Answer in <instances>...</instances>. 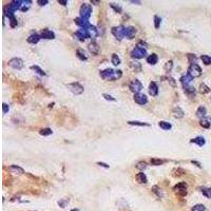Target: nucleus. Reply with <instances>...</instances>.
Here are the masks:
<instances>
[{"label":"nucleus","mask_w":211,"mask_h":211,"mask_svg":"<svg viewBox=\"0 0 211 211\" xmlns=\"http://www.w3.org/2000/svg\"><path fill=\"white\" fill-rule=\"evenodd\" d=\"M75 36H76L80 41H84L86 39L90 38V34H89V32L87 31V30H84V29L77 30V31L75 32Z\"/></svg>","instance_id":"obj_12"},{"label":"nucleus","mask_w":211,"mask_h":211,"mask_svg":"<svg viewBox=\"0 0 211 211\" xmlns=\"http://www.w3.org/2000/svg\"><path fill=\"white\" fill-rule=\"evenodd\" d=\"M210 99H211V97H210Z\"/></svg>","instance_id":"obj_54"},{"label":"nucleus","mask_w":211,"mask_h":211,"mask_svg":"<svg viewBox=\"0 0 211 211\" xmlns=\"http://www.w3.org/2000/svg\"><path fill=\"white\" fill-rule=\"evenodd\" d=\"M30 69H31V70H33L34 72H36L37 74L41 75V76H46V75H47L46 72L43 71L41 68H39L38 65H31V67H30Z\"/></svg>","instance_id":"obj_31"},{"label":"nucleus","mask_w":211,"mask_h":211,"mask_svg":"<svg viewBox=\"0 0 211 211\" xmlns=\"http://www.w3.org/2000/svg\"><path fill=\"white\" fill-rule=\"evenodd\" d=\"M209 92H210V89H209L208 86H206L205 84H200V93H202V94H207Z\"/></svg>","instance_id":"obj_33"},{"label":"nucleus","mask_w":211,"mask_h":211,"mask_svg":"<svg viewBox=\"0 0 211 211\" xmlns=\"http://www.w3.org/2000/svg\"><path fill=\"white\" fill-rule=\"evenodd\" d=\"M9 65H10L11 68L15 69V70H21V69L23 68V65H24V63H23V60L20 58H12L9 60Z\"/></svg>","instance_id":"obj_9"},{"label":"nucleus","mask_w":211,"mask_h":211,"mask_svg":"<svg viewBox=\"0 0 211 211\" xmlns=\"http://www.w3.org/2000/svg\"><path fill=\"white\" fill-rule=\"evenodd\" d=\"M173 190L179 194L181 196H185L187 195V185H186V183H179L177 185L174 186V188Z\"/></svg>","instance_id":"obj_10"},{"label":"nucleus","mask_w":211,"mask_h":211,"mask_svg":"<svg viewBox=\"0 0 211 211\" xmlns=\"http://www.w3.org/2000/svg\"><path fill=\"white\" fill-rule=\"evenodd\" d=\"M135 179H136V181L140 183V184H146V183L148 182V179H147L146 174L144 172L137 173L136 176H135Z\"/></svg>","instance_id":"obj_23"},{"label":"nucleus","mask_w":211,"mask_h":211,"mask_svg":"<svg viewBox=\"0 0 211 211\" xmlns=\"http://www.w3.org/2000/svg\"><path fill=\"white\" fill-rule=\"evenodd\" d=\"M190 143L192 144H196L198 146L200 147H203L206 144V140H205L204 137L203 136H198V137H195V138H192L191 140H190Z\"/></svg>","instance_id":"obj_22"},{"label":"nucleus","mask_w":211,"mask_h":211,"mask_svg":"<svg viewBox=\"0 0 211 211\" xmlns=\"http://www.w3.org/2000/svg\"><path fill=\"white\" fill-rule=\"evenodd\" d=\"M76 55H77V57L80 60H82V61H84V60H88V56L86 55V52H84V50H77V52H76Z\"/></svg>","instance_id":"obj_29"},{"label":"nucleus","mask_w":211,"mask_h":211,"mask_svg":"<svg viewBox=\"0 0 211 211\" xmlns=\"http://www.w3.org/2000/svg\"><path fill=\"white\" fill-rule=\"evenodd\" d=\"M158 126L160 127V129H162V130H170L171 128H172V125L170 123H168V121H165V120H162V121H159L158 123Z\"/></svg>","instance_id":"obj_28"},{"label":"nucleus","mask_w":211,"mask_h":211,"mask_svg":"<svg viewBox=\"0 0 211 211\" xmlns=\"http://www.w3.org/2000/svg\"><path fill=\"white\" fill-rule=\"evenodd\" d=\"M130 65L134 69V70H135V71L140 72V70H142V65H140V63H138V62H135V63H134V62H131Z\"/></svg>","instance_id":"obj_43"},{"label":"nucleus","mask_w":211,"mask_h":211,"mask_svg":"<svg viewBox=\"0 0 211 211\" xmlns=\"http://www.w3.org/2000/svg\"><path fill=\"white\" fill-rule=\"evenodd\" d=\"M147 55V51L146 49L144 48H140V47H136L132 50L131 52V57L134 59H142L144 57H146Z\"/></svg>","instance_id":"obj_5"},{"label":"nucleus","mask_w":211,"mask_h":211,"mask_svg":"<svg viewBox=\"0 0 211 211\" xmlns=\"http://www.w3.org/2000/svg\"><path fill=\"white\" fill-rule=\"evenodd\" d=\"M149 94L151 96H156V95L158 94V86L156 84L155 81H152V82H150L149 84Z\"/></svg>","instance_id":"obj_16"},{"label":"nucleus","mask_w":211,"mask_h":211,"mask_svg":"<svg viewBox=\"0 0 211 211\" xmlns=\"http://www.w3.org/2000/svg\"><path fill=\"white\" fill-rule=\"evenodd\" d=\"M111 61H112V63H113L114 65H120V58L118 57V55L117 54H112V56H111Z\"/></svg>","instance_id":"obj_32"},{"label":"nucleus","mask_w":211,"mask_h":211,"mask_svg":"<svg viewBox=\"0 0 211 211\" xmlns=\"http://www.w3.org/2000/svg\"><path fill=\"white\" fill-rule=\"evenodd\" d=\"M201 59L203 63L206 65H211V56L209 55H202L201 56Z\"/></svg>","instance_id":"obj_35"},{"label":"nucleus","mask_w":211,"mask_h":211,"mask_svg":"<svg viewBox=\"0 0 211 211\" xmlns=\"http://www.w3.org/2000/svg\"><path fill=\"white\" fill-rule=\"evenodd\" d=\"M205 209H206V208H205L204 205L198 204L191 208V211H205Z\"/></svg>","instance_id":"obj_40"},{"label":"nucleus","mask_w":211,"mask_h":211,"mask_svg":"<svg viewBox=\"0 0 211 211\" xmlns=\"http://www.w3.org/2000/svg\"><path fill=\"white\" fill-rule=\"evenodd\" d=\"M136 168L140 169V170H144V169L147 168V164L145 162H140L138 164L136 165Z\"/></svg>","instance_id":"obj_45"},{"label":"nucleus","mask_w":211,"mask_h":211,"mask_svg":"<svg viewBox=\"0 0 211 211\" xmlns=\"http://www.w3.org/2000/svg\"><path fill=\"white\" fill-rule=\"evenodd\" d=\"M40 36L43 39H55V33L49 29H43L40 32Z\"/></svg>","instance_id":"obj_15"},{"label":"nucleus","mask_w":211,"mask_h":211,"mask_svg":"<svg viewBox=\"0 0 211 211\" xmlns=\"http://www.w3.org/2000/svg\"><path fill=\"white\" fill-rule=\"evenodd\" d=\"M88 49L90 51V53H92L93 55H97L98 52H99V46L95 41H92L89 43Z\"/></svg>","instance_id":"obj_18"},{"label":"nucleus","mask_w":211,"mask_h":211,"mask_svg":"<svg viewBox=\"0 0 211 211\" xmlns=\"http://www.w3.org/2000/svg\"><path fill=\"white\" fill-rule=\"evenodd\" d=\"M40 39H41V36L38 35V34H32V35H30L28 37V42L31 43V44H36V43H38L40 41Z\"/></svg>","instance_id":"obj_20"},{"label":"nucleus","mask_w":211,"mask_h":211,"mask_svg":"<svg viewBox=\"0 0 211 211\" xmlns=\"http://www.w3.org/2000/svg\"><path fill=\"white\" fill-rule=\"evenodd\" d=\"M134 101L136 104H140V106H144L148 102V98L145 94H142V93H137V94H134Z\"/></svg>","instance_id":"obj_13"},{"label":"nucleus","mask_w":211,"mask_h":211,"mask_svg":"<svg viewBox=\"0 0 211 211\" xmlns=\"http://www.w3.org/2000/svg\"><path fill=\"white\" fill-rule=\"evenodd\" d=\"M110 7H112L116 13H121V11H123L121 7H120V5H117L116 3H110Z\"/></svg>","instance_id":"obj_41"},{"label":"nucleus","mask_w":211,"mask_h":211,"mask_svg":"<svg viewBox=\"0 0 211 211\" xmlns=\"http://www.w3.org/2000/svg\"><path fill=\"white\" fill-rule=\"evenodd\" d=\"M53 133V131L50 129V128H44V129H41L39 131V134L42 135V136H49Z\"/></svg>","instance_id":"obj_34"},{"label":"nucleus","mask_w":211,"mask_h":211,"mask_svg":"<svg viewBox=\"0 0 211 211\" xmlns=\"http://www.w3.org/2000/svg\"><path fill=\"white\" fill-rule=\"evenodd\" d=\"M100 77L104 80H117L123 76V72L120 70H113V69H106L99 73Z\"/></svg>","instance_id":"obj_1"},{"label":"nucleus","mask_w":211,"mask_h":211,"mask_svg":"<svg viewBox=\"0 0 211 211\" xmlns=\"http://www.w3.org/2000/svg\"><path fill=\"white\" fill-rule=\"evenodd\" d=\"M201 192L208 198H211V188H206V187H202Z\"/></svg>","instance_id":"obj_36"},{"label":"nucleus","mask_w":211,"mask_h":211,"mask_svg":"<svg viewBox=\"0 0 211 211\" xmlns=\"http://www.w3.org/2000/svg\"><path fill=\"white\" fill-rule=\"evenodd\" d=\"M71 211H78V210H77V209H72Z\"/></svg>","instance_id":"obj_53"},{"label":"nucleus","mask_w":211,"mask_h":211,"mask_svg":"<svg viewBox=\"0 0 211 211\" xmlns=\"http://www.w3.org/2000/svg\"><path fill=\"white\" fill-rule=\"evenodd\" d=\"M104 97V99H107V100H111V101H115V98L113 97V96H111V95L107 94V93H104V95H102Z\"/></svg>","instance_id":"obj_47"},{"label":"nucleus","mask_w":211,"mask_h":211,"mask_svg":"<svg viewBox=\"0 0 211 211\" xmlns=\"http://www.w3.org/2000/svg\"><path fill=\"white\" fill-rule=\"evenodd\" d=\"M23 5V1L21 0H13L11 1L7 7H4V10L9 11V12H12V13H15L17 10H20Z\"/></svg>","instance_id":"obj_4"},{"label":"nucleus","mask_w":211,"mask_h":211,"mask_svg":"<svg viewBox=\"0 0 211 211\" xmlns=\"http://www.w3.org/2000/svg\"><path fill=\"white\" fill-rule=\"evenodd\" d=\"M157 61H158V57H157V55H156L155 53H153V54H151V55H149L147 57V62L149 65H156Z\"/></svg>","instance_id":"obj_24"},{"label":"nucleus","mask_w":211,"mask_h":211,"mask_svg":"<svg viewBox=\"0 0 211 211\" xmlns=\"http://www.w3.org/2000/svg\"><path fill=\"white\" fill-rule=\"evenodd\" d=\"M206 115H207V109H206L204 106L198 107V109L196 110V116H198V118L203 119V118H205V117H206Z\"/></svg>","instance_id":"obj_21"},{"label":"nucleus","mask_w":211,"mask_h":211,"mask_svg":"<svg viewBox=\"0 0 211 211\" xmlns=\"http://www.w3.org/2000/svg\"><path fill=\"white\" fill-rule=\"evenodd\" d=\"M131 3H138V4H140V1H131Z\"/></svg>","instance_id":"obj_52"},{"label":"nucleus","mask_w":211,"mask_h":211,"mask_svg":"<svg viewBox=\"0 0 211 211\" xmlns=\"http://www.w3.org/2000/svg\"><path fill=\"white\" fill-rule=\"evenodd\" d=\"M97 165H99L100 167H104V168H109V165H107L106 162H98Z\"/></svg>","instance_id":"obj_49"},{"label":"nucleus","mask_w":211,"mask_h":211,"mask_svg":"<svg viewBox=\"0 0 211 211\" xmlns=\"http://www.w3.org/2000/svg\"><path fill=\"white\" fill-rule=\"evenodd\" d=\"M179 80H181V84H183V87H184V89H185V88H188L189 84L192 82V80H193V77H192V76H190V75L187 73L186 75H183Z\"/></svg>","instance_id":"obj_14"},{"label":"nucleus","mask_w":211,"mask_h":211,"mask_svg":"<svg viewBox=\"0 0 211 211\" xmlns=\"http://www.w3.org/2000/svg\"><path fill=\"white\" fill-rule=\"evenodd\" d=\"M87 31H88L89 34H90V38H91V39L95 38V37H96V36L98 35L97 29H96V26H92V24H91V26H90V28H89V29L87 30Z\"/></svg>","instance_id":"obj_27"},{"label":"nucleus","mask_w":211,"mask_h":211,"mask_svg":"<svg viewBox=\"0 0 211 211\" xmlns=\"http://www.w3.org/2000/svg\"><path fill=\"white\" fill-rule=\"evenodd\" d=\"M188 74L190 76H192L193 78L195 77H200L202 75V69L201 67L198 65V63H193V65H190L188 67Z\"/></svg>","instance_id":"obj_6"},{"label":"nucleus","mask_w":211,"mask_h":211,"mask_svg":"<svg viewBox=\"0 0 211 211\" xmlns=\"http://www.w3.org/2000/svg\"><path fill=\"white\" fill-rule=\"evenodd\" d=\"M200 125H201L203 128H206V129H209L211 126V118L209 117H205L203 119H201L200 121Z\"/></svg>","instance_id":"obj_26"},{"label":"nucleus","mask_w":211,"mask_h":211,"mask_svg":"<svg viewBox=\"0 0 211 211\" xmlns=\"http://www.w3.org/2000/svg\"><path fill=\"white\" fill-rule=\"evenodd\" d=\"M128 123L130 126H140V127H149L150 123H143V121H137V120H130L128 121Z\"/></svg>","instance_id":"obj_30"},{"label":"nucleus","mask_w":211,"mask_h":211,"mask_svg":"<svg viewBox=\"0 0 211 211\" xmlns=\"http://www.w3.org/2000/svg\"><path fill=\"white\" fill-rule=\"evenodd\" d=\"M172 68H173V61H172V60H169V61H167L165 63V65H164V70H165L166 72H171Z\"/></svg>","instance_id":"obj_38"},{"label":"nucleus","mask_w":211,"mask_h":211,"mask_svg":"<svg viewBox=\"0 0 211 211\" xmlns=\"http://www.w3.org/2000/svg\"><path fill=\"white\" fill-rule=\"evenodd\" d=\"M129 89H130L131 92H133L134 94H137L143 90V84L138 79H133L129 84Z\"/></svg>","instance_id":"obj_8"},{"label":"nucleus","mask_w":211,"mask_h":211,"mask_svg":"<svg viewBox=\"0 0 211 211\" xmlns=\"http://www.w3.org/2000/svg\"><path fill=\"white\" fill-rule=\"evenodd\" d=\"M172 112H173V114H174V116L177 117V118H182V117H184V115H185V112L182 110V108H179V107H174Z\"/></svg>","instance_id":"obj_25"},{"label":"nucleus","mask_w":211,"mask_h":211,"mask_svg":"<svg viewBox=\"0 0 211 211\" xmlns=\"http://www.w3.org/2000/svg\"><path fill=\"white\" fill-rule=\"evenodd\" d=\"M67 88L75 95H79L81 93H84V87L81 86L79 82H72L67 86Z\"/></svg>","instance_id":"obj_7"},{"label":"nucleus","mask_w":211,"mask_h":211,"mask_svg":"<svg viewBox=\"0 0 211 211\" xmlns=\"http://www.w3.org/2000/svg\"><path fill=\"white\" fill-rule=\"evenodd\" d=\"M167 162L166 159H160V158H152L151 159V164L154 166H159V165H162V164H165Z\"/></svg>","instance_id":"obj_37"},{"label":"nucleus","mask_w":211,"mask_h":211,"mask_svg":"<svg viewBox=\"0 0 211 211\" xmlns=\"http://www.w3.org/2000/svg\"><path fill=\"white\" fill-rule=\"evenodd\" d=\"M37 3L42 7V5H46V4L49 3V1H48V0H38V1H37Z\"/></svg>","instance_id":"obj_48"},{"label":"nucleus","mask_w":211,"mask_h":211,"mask_svg":"<svg viewBox=\"0 0 211 211\" xmlns=\"http://www.w3.org/2000/svg\"><path fill=\"white\" fill-rule=\"evenodd\" d=\"M58 3L62 4V5H67V4H68V1H67V0H58Z\"/></svg>","instance_id":"obj_50"},{"label":"nucleus","mask_w":211,"mask_h":211,"mask_svg":"<svg viewBox=\"0 0 211 211\" xmlns=\"http://www.w3.org/2000/svg\"><path fill=\"white\" fill-rule=\"evenodd\" d=\"M79 15L80 18L84 20H89V18L92 15V7L89 3H82L79 10Z\"/></svg>","instance_id":"obj_2"},{"label":"nucleus","mask_w":211,"mask_h":211,"mask_svg":"<svg viewBox=\"0 0 211 211\" xmlns=\"http://www.w3.org/2000/svg\"><path fill=\"white\" fill-rule=\"evenodd\" d=\"M9 111H10V106L7 104H5V102H3V104H2V113L7 114Z\"/></svg>","instance_id":"obj_46"},{"label":"nucleus","mask_w":211,"mask_h":211,"mask_svg":"<svg viewBox=\"0 0 211 211\" xmlns=\"http://www.w3.org/2000/svg\"><path fill=\"white\" fill-rule=\"evenodd\" d=\"M187 58H188L189 62H190V65H193V63H196V56L194 54H187Z\"/></svg>","instance_id":"obj_39"},{"label":"nucleus","mask_w":211,"mask_h":211,"mask_svg":"<svg viewBox=\"0 0 211 211\" xmlns=\"http://www.w3.org/2000/svg\"><path fill=\"white\" fill-rule=\"evenodd\" d=\"M74 22L76 26H78L80 29H84V30H88L90 28V22H89V20H84L80 17H77V18H75L74 19Z\"/></svg>","instance_id":"obj_11"},{"label":"nucleus","mask_w":211,"mask_h":211,"mask_svg":"<svg viewBox=\"0 0 211 211\" xmlns=\"http://www.w3.org/2000/svg\"><path fill=\"white\" fill-rule=\"evenodd\" d=\"M136 29L134 26H126V37L128 39H132L136 35Z\"/></svg>","instance_id":"obj_19"},{"label":"nucleus","mask_w":211,"mask_h":211,"mask_svg":"<svg viewBox=\"0 0 211 211\" xmlns=\"http://www.w3.org/2000/svg\"><path fill=\"white\" fill-rule=\"evenodd\" d=\"M111 33L113 34V36L118 40H121L123 37H126V26H113L111 30Z\"/></svg>","instance_id":"obj_3"},{"label":"nucleus","mask_w":211,"mask_h":211,"mask_svg":"<svg viewBox=\"0 0 211 211\" xmlns=\"http://www.w3.org/2000/svg\"><path fill=\"white\" fill-rule=\"evenodd\" d=\"M191 162H192V164H194V165H196V166H198V168H202L201 164H200V162H196V160H191Z\"/></svg>","instance_id":"obj_51"},{"label":"nucleus","mask_w":211,"mask_h":211,"mask_svg":"<svg viewBox=\"0 0 211 211\" xmlns=\"http://www.w3.org/2000/svg\"><path fill=\"white\" fill-rule=\"evenodd\" d=\"M160 17L158 16H154V26H155V29H158L159 26H160Z\"/></svg>","instance_id":"obj_44"},{"label":"nucleus","mask_w":211,"mask_h":211,"mask_svg":"<svg viewBox=\"0 0 211 211\" xmlns=\"http://www.w3.org/2000/svg\"><path fill=\"white\" fill-rule=\"evenodd\" d=\"M152 191L154 192V193H155V194L157 195V196H158L159 198H162V191L159 190V188H158V187H157V186H154V187H152Z\"/></svg>","instance_id":"obj_42"},{"label":"nucleus","mask_w":211,"mask_h":211,"mask_svg":"<svg viewBox=\"0 0 211 211\" xmlns=\"http://www.w3.org/2000/svg\"><path fill=\"white\" fill-rule=\"evenodd\" d=\"M7 170H9L11 173L18 174V175H21V174H23V173H24V170H23L21 167H19V166H16V165L10 166V167L7 168Z\"/></svg>","instance_id":"obj_17"}]
</instances>
